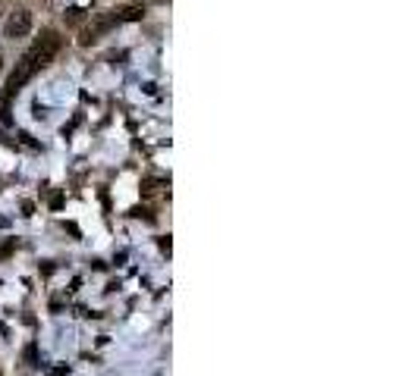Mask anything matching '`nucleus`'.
Segmentation results:
<instances>
[{
  "mask_svg": "<svg viewBox=\"0 0 418 376\" xmlns=\"http://www.w3.org/2000/svg\"><path fill=\"white\" fill-rule=\"evenodd\" d=\"M60 47H63V38H60V32H54V29L41 32V38H38L35 45H32L29 51L19 57L16 69L10 73V79H7V95H19V91H23L32 79H35V73H41V69H45L54 57H57Z\"/></svg>",
  "mask_w": 418,
  "mask_h": 376,
  "instance_id": "f257e3e1",
  "label": "nucleus"
},
{
  "mask_svg": "<svg viewBox=\"0 0 418 376\" xmlns=\"http://www.w3.org/2000/svg\"><path fill=\"white\" fill-rule=\"evenodd\" d=\"M32 32V10H13L10 13V19H7V25H3V35L7 38H25Z\"/></svg>",
  "mask_w": 418,
  "mask_h": 376,
  "instance_id": "f03ea898",
  "label": "nucleus"
},
{
  "mask_svg": "<svg viewBox=\"0 0 418 376\" xmlns=\"http://www.w3.org/2000/svg\"><path fill=\"white\" fill-rule=\"evenodd\" d=\"M142 13H145L142 7H126L113 16V23H135V19H142Z\"/></svg>",
  "mask_w": 418,
  "mask_h": 376,
  "instance_id": "7ed1b4c3",
  "label": "nucleus"
},
{
  "mask_svg": "<svg viewBox=\"0 0 418 376\" xmlns=\"http://www.w3.org/2000/svg\"><path fill=\"white\" fill-rule=\"evenodd\" d=\"M0 119H3V123H10V113H7V101H0Z\"/></svg>",
  "mask_w": 418,
  "mask_h": 376,
  "instance_id": "20e7f679",
  "label": "nucleus"
}]
</instances>
